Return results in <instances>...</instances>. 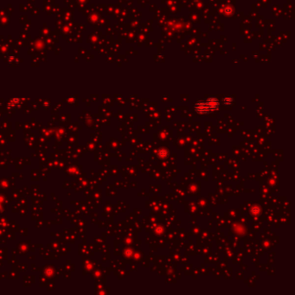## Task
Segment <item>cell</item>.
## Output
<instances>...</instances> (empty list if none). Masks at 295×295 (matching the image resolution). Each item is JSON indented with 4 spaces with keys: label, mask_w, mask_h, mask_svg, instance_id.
Here are the masks:
<instances>
[{
    "label": "cell",
    "mask_w": 295,
    "mask_h": 295,
    "mask_svg": "<svg viewBox=\"0 0 295 295\" xmlns=\"http://www.w3.org/2000/svg\"><path fill=\"white\" fill-rule=\"evenodd\" d=\"M219 102L215 97L209 98L206 101H201L196 104L195 109L199 114H209L217 109Z\"/></svg>",
    "instance_id": "6da1fadb"
},
{
    "label": "cell",
    "mask_w": 295,
    "mask_h": 295,
    "mask_svg": "<svg viewBox=\"0 0 295 295\" xmlns=\"http://www.w3.org/2000/svg\"><path fill=\"white\" fill-rule=\"evenodd\" d=\"M168 153H169L168 150H166V149H165V148H161V149H159V156L160 158H162V159H165V158L168 156Z\"/></svg>",
    "instance_id": "7a4b0ae2"
},
{
    "label": "cell",
    "mask_w": 295,
    "mask_h": 295,
    "mask_svg": "<svg viewBox=\"0 0 295 295\" xmlns=\"http://www.w3.org/2000/svg\"><path fill=\"white\" fill-rule=\"evenodd\" d=\"M223 102L225 105H231L232 103L234 102V100H233V98L227 96V97L223 98Z\"/></svg>",
    "instance_id": "3957f363"
}]
</instances>
